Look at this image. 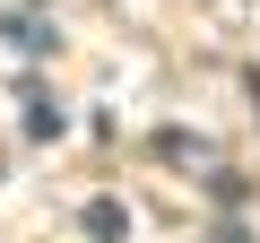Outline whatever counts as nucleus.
<instances>
[{
    "mask_svg": "<svg viewBox=\"0 0 260 243\" xmlns=\"http://www.w3.org/2000/svg\"><path fill=\"white\" fill-rule=\"evenodd\" d=\"M87 234H95V243H121V208L95 200V208H87Z\"/></svg>",
    "mask_w": 260,
    "mask_h": 243,
    "instance_id": "f257e3e1",
    "label": "nucleus"
},
{
    "mask_svg": "<svg viewBox=\"0 0 260 243\" xmlns=\"http://www.w3.org/2000/svg\"><path fill=\"white\" fill-rule=\"evenodd\" d=\"M217 243H243V234H234V226H217Z\"/></svg>",
    "mask_w": 260,
    "mask_h": 243,
    "instance_id": "f03ea898",
    "label": "nucleus"
}]
</instances>
